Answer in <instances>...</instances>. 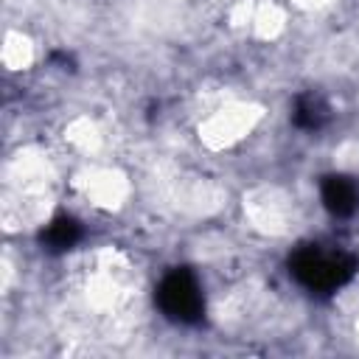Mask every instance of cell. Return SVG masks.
<instances>
[{
	"label": "cell",
	"instance_id": "obj_1",
	"mask_svg": "<svg viewBox=\"0 0 359 359\" xmlns=\"http://www.w3.org/2000/svg\"><path fill=\"white\" fill-rule=\"evenodd\" d=\"M353 269H356V261L342 252L328 255L317 247H303L292 255V275L314 292H331L342 286L353 275Z\"/></svg>",
	"mask_w": 359,
	"mask_h": 359
},
{
	"label": "cell",
	"instance_id": "obj_3",
	"mask_svg": "<svg viewBox=\"0 0 359 359\" xmlns=\"http://www.w3.org/2000/svg\"><path fill=\"white\" fill-rule=\"evenodd\" d=\"M323 202L334 216H351L359 205L356 185L345 177H328L323 182Z\"/></svg>",
	"mask_w": 359,
	"mask_h": 359
},
{
	"label": "cell",
	"instance_id": "obj_2",
	"mask_svg": "<svg viewBox=\"0 0 359 359\" xmlns=\"http://www.w3.org/2000/svg\"><path fill=\"white\" fill-rule=\"evenodd\" d=\"M157 303L160 309L180 320V323H194L202 314V292L196 278L188 269H174L163 278L160 289H157Z\"/></svg>",
	"mask_w": 359,
	"mask_h": 359
},
{
	"label": "cell",
	"instance_id": "obj_4",
	"mask_svg": "<svg viewBox=\"0 0 359 359\" xmlns=\"http://www.w3.org/2000/svg\"><path fill=\"white\" fill-rule=\"evenodd\" d=\"M79 236H81V230H79V224H76L73 219H56V222L45 230L42 241H45L50 250H67V247H73V244L79 241Z\"/></svg>",
	"mask_w": 359,
	"mask_h": 359
},
{
	"label": "cell",
	"instance_id": "obj_5",
	"mask_svg": "<svg viewBox=\"0 0 359 359\" xmlns=\"http://www.w3.org/2000/svg\"><path fill=\"white\" fill-rule=\"evenodd\" d=\"M325 121V107L317 98H300L294 107V123L303 129H317Z\"/></svg>",
	"mask_w": 359,
	"mask_h": 359
}]
</instances>
